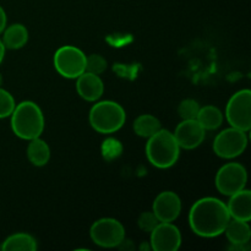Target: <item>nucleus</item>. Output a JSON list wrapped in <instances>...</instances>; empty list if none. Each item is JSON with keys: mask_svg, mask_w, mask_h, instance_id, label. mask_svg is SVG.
<instances>
[{"mask_svg": "<svg viewBox=\"0 0 251 251\" xmlns=\"http://www.w3.org/2000/svg\"><path fill=\"white\" fill-rule=\"evenodd\" d=\"M229 220L227 205L216 198L200 199L189 212L191 230L202 238H216L225 233Z\"/></svg>", "mask_w": 251, "mask_h": 251, "instance_id": "nucleus-1", "label": "nucleus"}, {"mask_svg": "<svg viewBox=\"0 0 251 251\" xmlns=\"http://www.w3.org/2000/svg\"><path fill=\"white\" fill-rule=\"evenodd\" d=\"M10 117L12 131L20 139L29 141L43 134L44 115L37 103L32 100L19 103Z\"/></svg>", "mask_w": 251, "mask_h": 251, "instance_id": "nucleus-2", "label": "nucleus"}, {"mask_svg": "<svg viewBox=\"0 0 251 251\" xmlns=\"http://www.w3.org/2000/svg\"><path fill=\"white\" fill-rule=\"evenodd\" d=\"M180 153V147L173 132L159 129L146 144V156L150 163L159 169H167L176 163Z\"/></svg>", "mask_w": 251, "mask_h": 251, "instance_id": "nucleus-3", "label": "nucleus"}, {"mask_svg": "<svg viewBox=\"0 0 251 251\" xmlns=\"http://www.w3.org/2000/svg\"><path fill=\"white\" fill-rule=\"evenodd\" d=\"M90 124L100 134H113L124 126L126 113L119 103L114 100H100L90 110Z\"/></svg>", "mask_w": 251, "mask_h": 251, "instance_id": "nucleus-4", "label": "nucleus"}, {"mask_svg": "<svg viewBox=\"0 0 251 251\" xmlns=\"http://www.w3.org/2000/svg\"><path fill=\"white\" fill-rule=\"evenodd\" d=\"M54 68L65 78H77L86 71V55L74 46H63L54 54Z\"/></svg>", "mask_w": 251, "mask_h": 251, "instance_id": "nucleus-5", "label": "nucleus"}, {"mask_svg": "<svg viewBox=\"0 0 251 251\" xmlns=\"http://www.w3.org/2000/svg\"><path fill=\"white\" fill-rule=\"evenodd\" d=\"M226 117L233 127L248 132L251 129V91L248 88L235 92L228 100Z\"/></svg>", "mask_w": 251, "mask_h": 251, "instance_id": "nucleus-6", "label": "nucleus"}, {"mask_svg": "<svg viewBox=\"0 0 251 251\" xmlns=\"http://www.w3.org/2000/svg\"><path fill=\"white\" fill-rule=\"evenodd\" d=\"M90 237L98 247L117 248L125 239V228L115 218H100L91 226Z\"/></svg>", "mask_w": 251, "mask_h": 251, "instance_id": "nucleus-7", "label": "nucleus"}, {"mask_svg": "<svg viewBox=\"0 0 251 251\" xmlns=\"http://www.w3.org/2000/svg\"><path fill=\"white\" fill-rule=\"evenodd\" d=\"M247 146V132L233 126L221 131L213 141L215 153L225 159H232L240 156L245 151Z\"/></svg>", "mask_w": 251, "mask_h": 251, "instance_id": "nucleus-8", "label": "nucleus"}, {"mask_svg": "<svg viewBox=\"0 0 251 251\" xmlns=\"http://www.w3.org/2000/svg\"><path fill=\"white\" fill-rule=\"evenodd\" d=\"M248 173L243 164L238 162H230L218 169L216 174V188L221 194L230 196L243 190L247 185Z\"/></svg>", "mask_w": 251, "mask_h": 251, "instance_id": "nucleus-9", "label": "nucleus"}, {"mask_svg": "<svg viewBox=\"0 0 251 251\" xmlns=\"http://www.w3.org/2000/svg\"><path fill=\"white\" fill-rule=\"evenodd\" d=\"M150 234V248L154 251H176L181 245L180 230L173 222H159Z\"/></svg>", "mask_w": 251, "mask_h": 251, "instance_id": "nucleus-10", "label": "nucleus"}, {"mask_svg": "<svg viewBox=\"0 0 251 251\" xmlns=\"http://www.w3.org/2000/svg\"><path fill=\"white\" fill-rule=\"evenodd\" d=\"M173 135L180 149L194 150L203 142L206 130L196 119L181 120Z\"/></svg>", "mask_w": 251, "mask_h": 251, "instance_id": "nucleus-11", "label": "nucleus"}, {"mask_svg": "<svg viewBox=\"0 0 251 251\" xmlns=\"http://www.w3.org/2000/svg\"><path fill=\"white\" fill-rule=\"evenodd\" d=\"M152 212L159 222H174L181 212V200L174 191L158 194L152 205Z\"/></svg>", "mask_w": 251, "mask_h": 251, "instance_id": "nucleus-12", "label": "nucleus"}, {"mask_svg": "<svg viewBox=\"0 0 251 251\" xmlns=\"http://www.w3.org/2000/svg\"><path fill=\"white\" fill-rule=\"evenodd\" d=\"M76 91L82 100L87 102H96L104 92V83L100 75L85 71L76 78Z\"/></svg>", "mask_w": 251, "mask_h": 251, "instance_id": "nucleus-13", "label": "nucleus"}, {"mask_svg": "<svg viewBox=\"0 0 251 251\" xmlns=\"http://www.w3.org/2000/svg\"><path fill=\"white\" fill-rule=\"evenodd\" d=\"M229 198L227 208L230 218L249 222L251 220V191L244 188Z\"/></svg>", "mask_w": 251, "mask_h": 251, "instance_id": "nucleus-14", "label": "nucleus"}, {"mask_svg": "<svg viewBox=\"0 0 251 251\" xmlns=\"http://www.w3.org/2000/svg\"><path fill=\"white\" fill-rule=\"evenodd\" d=\"M226 237L229 243L234 247L243 248V245L248 244L251 238V229L249 222L230 218L227 227L225 229Z\"/></svg>", "mask_w": 251, "mask_h": 251, "instance_id": "nucleus-15", "label": "nucleus"}, {"mask_svg": "<svg viewBox=\"0 0 251 251\" xmlns=\"http://www.w3.org/2000/svg\"><path fill=\"white\" fill-rule=\"evenodd\" d=\"M1 42L5 49H11V50H16L25 47L28 42V31L26 26L21 24H14L11 26L5 27L2 31Z\"/></svg>", "mask_w": 251, "mask_h": 251, "instance_id": "nucleus-16", "label": "nucleus"}, {"mask_svg": "<svg viewBox=\"0 0 251 251\" xmlns=\"http://www.w3.org/2000/svg\"><path fill=\"white\" fill-rule=\"evenodd\" d=\"M27 158L31 162V164L36 167H43L49 162L50 149L48 144L43 139H41V136L29 140V144L27 146Z\"/></svg>", "mask_w": 251, "mask_h": 251, "instance_id": "nucleus-17", "label": "nucleus"}, {"mask_svg": "<svg viewBox=\"0 0 251 251\" xmlns=\"http://www.w3.org/2000/svg\"><path fill=\"white\" fill-rule=\"evenodd\" d=\"M38 249L37 240L27 233H16L2 242V251H36Z\"/></svg>", "mask_w": 251, "mask_h": 251, "instance_id": "nucleus-18", "label": "nucleus"}, {"mask_svg": "<svg viewBox=\"0 0 251 251\" xmlns=\"http://www.w3.org/2000/svg\"><path fill=\"white\" fill-rule=\"evenodd\" d=\"M196 120L201 124V126L207 130H216L223 124V113L216 105H205L201 107Z\"/></svg>", "mask_w": 251, "mask_h": 251, "instance_id": "nucleus-19", "label": "nucleus"}, {"mask_svg": "<svg viewBox=\"0 0 251 251\" xmlns=\"http://www.w3.org/2000/svg\"><path fill=\"white\" fill-rule=\"evenodd\" d=\"M132 127L137 136L149 139L152 135L156 134L159 129H162V125L158 118H156L154 115L141 114L135 119Z\"/></svg>", "mask_w": 251, "mask_h": 251, "instance_id": "nucleus-20", "label": "nucleus"}, {"mask_svg": "<svg viewBox=\"0 0 251 251\" xmlns=\"http://www.w3.org/2000/svg\"><path fill=\"white\" fill-rule=\"evenodd\" d=\"M200 108H201L200 104H199L195 100L186 98V100H181L180 104H179L178 114L183 120L196 119Z\"/></svg>", "mask_w": 251, "mask_h": 251, "instance_id": "nucleus-21", "label": "nucleus"}, {"mask_svg": "<svg viewBox=\"0 0 251 251\" xmlns=\"http://www.w3.org/2000/svg\"><path fill=\"white\" fill-rule=\"evenodd\" d=\"M16 103L9 91L0 87V119L10 117L14 112Z\"/></svg>", "mask_w": 251, "mask_h": 251, "instance_id": "nucleus-22", "label": "nucleus"}, {"mask_svg": "<svg viewBox=\"0 0 251 251\" xmlns=\"http://www.w3.org/2000/svg\"><path fill=\"white\" fill-rule=\"evenodd\" d=\"M107 69V60L100 54L86 55V71L95 75H100Z\"/></svg>", "mask_w": 251, "mask_h": 251, "instance_id": "nucleus-23", "label": "nucleus"}, {"mask_svg": "<svg viewBox=\"0 0 251 251\" xmlns=\"http://www.w3.org/2000/svg\"><path fill=\"white\" fill-rule=\"evenodd\" d=\"M159 221L153 212H142L137 220V226L141 230L146 233H151L158 226Z\"/></svg>", "mask_w": 251, "mask_h": 251, "instance_id": "nucleus-24", "label": "nucleus"}, {"mask_svg": "<svg viewBox=\"0 0 251 251\" xmlns=\"http://www.w3.org/2000/svg\"><path fill=\"white\" fill-rule=\"evenodd\" d=\"M7 24V16H6V12L5 10L2 9V6H0V34L2 33V31L5 29Z\"/></svg>", "mask_w": 251, "mask_h": 251, "instance_id": "nucleus-25", "label": "nucleus"}, {"mask_svg": "<svg viewBox=\"0 0 251 251\" xmlns=\"http://www.w3.org/2000/svg\"><path fill=\"white\" fill-rule=\"evenodd\" d=\"M5 50H6V49H5L4 44H2L1 39H0V64H1V63H2V60H4V56H5Z\"/></svg>", "mask_w": 251, "mask_h": 251, "instance_id": "nucleus-26", "label": "nucleus"}, {"mask_svg": "<svg viewBox=\"0 0 251 251\" xmlns=\"http://www.w3.org/2000/svg\"><path fill=\"white\" fill-rule=\"evenodd\" d=\"M1 85H2V76L1 74H0V87H1Z\"/></svg>", "mask_w": 251, "mask_h": 251, "instance_id": "nucleus-27", "label": "nucleus"}]
</instances>
